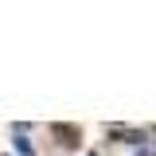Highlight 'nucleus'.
I'll use <instances>...</instances> for the list:
<instances>
[{
    "label": "nucleus",
    "instance_id": "1",
    "mask_svg": "<svg viewBox=\"0 0 156 156\" xmlns=\"http://www.w3.org/2000/svg\"><path fill=\"white\" fill-rule=\"evenodd\" d=\"M51 133H55L66 148H74V144H78V129H74V125H51Z\"/></svg>",
    "mask_w": 156,
    "mask_h": 156
},
{
    "label": "nucleus",
    "instance_id": "2",
    "mask_svg": "<svg viewBox=\"0 0 156 156\" xmlns=\"http://www.w3.org/2000/svg\"><path fill=\"white\" fill-rule=\"evenodd\" d=\"M16 152H20V156H35V148L27 144V136H23V133L16 136Z\"/></svg>",
    "mask_w": 156,
    "mask_h": 156
},
{
    "label": "nucleus",
    "instance_id": "3",
    "mask_svg": "<svg viewBox=\"0 0 156 156\" xmlns=\"http://www.w3.org/2000/svg\"><path fill=\"white\" fill-rule=\"evenodd\" d=\"M90 156H98V152H90Z\"/></svg>",
    "mask_w": 156,
    "mask_h": 156
}]
</instances>
